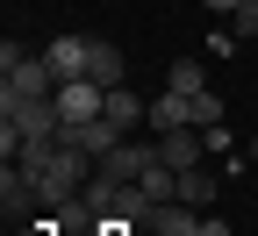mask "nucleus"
Segmentation results:
<instances>
[{
  "instance_id": "1",
  "label": "nucleus",
  "mask_w": 258,
  "mask_h": 236,
  "mask_svg": "<svg viewBox=\"0 0 258 236\" xmlns=\"http://www.w3.org/2000/svg\"><path fill=\"white\" fill-rule=\"evenodd\" d=\"M0 93H8V100H50V93H57L50 57H43V50H22V43L8 36V43H0Z\"/></svg>"
},
{
  "instance_id": "2",
  "label": "nucleus",
  "mask_w": 258,
  "mask_h": 236,
  "mask_svg": "<svg viewBox=\"0 0 258 236\" xmlns=\"http://www.w3.org/2000/svg\"><path fill=\"white\" fill-rule=\"evenodd\" d=\"M151 165H165V150H158V136H151V143H144V136H122V143H115V150L101 158V172L129 186V179H144Z\"/></svg>"
},
{
  "instance_id": "3",
  "label": "nucleus",
  "mask_w": 258,
  "mask_h": 236,
  "mask_svg": "<svg viewBox=\"0 0 258 236\" xmlns=\"http://www.w3.org/2000/svg\"><path fill=\"white\" fill-rule=\"evenodd\" d=\"M57 115H64V129H79V122H93V115H101L108 108V86H93V79H64L57 93Z\"/></svg>"
},
{
  "instance_id": "4",
  "label": "nucleus",
  "mask_w": 258,
  "mask_h": 236,
  "mask_svg": "<svg viewBox=\"0 0 258 236\" xmlns=\"http://www.w3.org/2000/svg\"><path fill=\"white\" fill-rule=\"evenodd\" d=\"M43 57H50L57 86H64V79H86V64H93V36H50Z\"/></svg>"
},
{
  "instance_id": "5",
  "label": "nucleus",
  "mask_w": 258,
  "mask_h": 236,
  "mask_svg": "<svg viewBox=\"0 0 258 236\" xmlns=\"http://www.w3.org/2000/svg\"><path fill=\"white\" fill-rule=\"evenodd\" d=\"M0 208H8V222H22V215L43 208V200H36V179H29L22 165H8V172H0Z\"/></svg>"
},
{
  "instance_id": "6",
  "label": "nucleus",
  "mask_w": 258,
  "mask_h": 236,
  "mask_svg": "<svg viewBox=\"0 0 258 236\" xmlns=\"http://www.w3.org/2000/svg\"><path fill=\"white\" fill-rule=\"evenodd\" d=\"M101 122H115L122 136H137V129H151V100H137L129 86H115V93H108V108H101Z\"/></svg>"
},
{
  "instance_id": "7",
  "label": "nucleus",
  "mask_w": 258,
  "mask_h": 236,
  "mask_svg": "<svg viewBox=\"0 0 258 236\" xmlns=\"http://www.w3.org/2000/svg\"><path fill=\"white\" fill-rule=\"evenodd\" d=\"M158 150H165L172 172H194V165L208 158V136H201V129H172V136H158Z\"/></svg>"
},
{
  "instance_id": "8",
  "label": "nucleus",
  "mask_w": 258,
  "mask_h": 236,
  "mask_svg": "<svg viewBox=\"0 0 258 236\" xmlns=\"http://www.w3.org/2000/svg\"><path fill=\"white\" fill-rule=\"evenodd\" d=\"M86 79H93V86H108V93L129 86V57H122L108 36H93V64H86Z\"/></svg>"
},
{
  "instance_id": "9",
  "label": "nucleus",
  "mask_w": 258,
  "mask_h": 236,
  "mask_svg": "<svg viewBox=\"0 0 258 236\" xmlns=\"http://www.w3.org/2000/svg\"><path fill=\"white\" fill-rule=\"evenodd\" d=\"M64 136H72V143H79V150H86L93 165H101V158H108V150L122 143V129H115V122H101V115H93V122H79V129H64Z\"/></svg>"
},
{
  "instance_id": "10",
  "label": "nucleus",
  "mask_w": 258,
  "mask_h": 236,
  "mask_svg": "<svg viewBox=\"0 0 258 236\" xmlns=\"http://www.w3.org/2000/svg\"><path fill=\"white\" fill-rule=\"evenodd\" d=\"M144 229H158V236H194L201 222H194V208H186V200H158V208L144 215Z\"/></svg>"
},
{
  "instance_id": "11",
  "label": "nucleus",
  "mask_w": 258,
  "mask_h": 236,
  "mask_svg": "<svg viewBox=\"0 0 258 236\" xmlns=\"http://www.w3.org/2000/svg\"><path fill=\"white\" fill-rule=\"evenodd\" d=\"M172 129H194L186 93H158V100H151V136H172Z\"/></svg>"
},
{
  "instance_id": "12",
  "label": "nucleus",
  "mask_w": 258,
  "mask_h": 236,
  "mask_svg": "<svg viewBox=\"0 0 258 236\" xmlns=\"http://www.w3.org/2000/svg\"><path fill=\"white\" fill-rule=\"evenodd\" d=\"M215 193H222V172H208V165H194V172H179V200H186V208H208Z\"/></svg>"
},
{
  "instance_id": "13",
  "label": "nucleus",
  "mask_w": 258,
  "mask_h": 236,
  "mask_svg": "<svg viewBox=\"0 0 258 236\" xmlns=\"http://www.w3.org/2000/svg\"><path fill=\"white\" fill-rule=\"evenodd\" d=\"M165 93H208V72H201V57H172V72H165Z\"/></svg>"
},
{
  "instance_id": "14",
  "label": "nucleus",
  "mask_w": 258,
  "mask_h": 236,
  "mask_svg": "<svg viewBox=\"0 0 258 236\" xmlns=\"http://www.w3.org/2000/svg\"><path fill=\"white\" fill-rule=\"evenodd\" d=\"M186 115H194V129H215V122H222V93H194Z\"/></svg>"
},
{
  "instance_id": "15",
  "label": "nucleus",
  "mask_w": 258,
  "mask_h": 236,
  "mask_svg": "<svg viewBox=\"0 0 258 236\" xmlns=\"http://www.w3.org/2000/svg\"><path fill=\"white\" fill-rule=\"evenodd\" d=\"M230 29H237V43H251V36H258V0H237V15H230Z\"/></svg>"
},
{
  "instance_id": "16",
  "label": "nucleus",
  "mask_w": 258,
  "mask_h": 236,
  "mask_svg": "<svg viewBox=\"0 0 258 236\" xmlns=\"http://www.w3.org/2000/svg\"><path fill=\"white\" fill-rule=\"evenodd\" d=\"M201 136H208V158H237V143H230V129H222V122L201 129Z\"/></svg>"
},
{
  "instance_id": "17",
  "label": "nucleus",
  "mask_w": 258,
  "mask_h": 236,
  "mask_svg": "<svg viewBox=\"0 0 258 236\" xmlns=\"http://www.w3.org/2000/svg\"><path fill=\"white\" fill-rule=\"evenodd\" d=\"M129 229H137V222H122V215H101V229H93V236H129Z\"/></svg>"
},
{
  "instance_id": "18",
  "label": "nucleus",
  "mask_w": 258,
  "mask_h": 236,
  "mask_svg": "<svg viewBox=\"0 0 258 236\" xmlns=\"http://www.w3.org/2000/svg\"><path fill=\"white\" fill-rule=\"evenodd\" d=\"M57 229H64V222H29L22 236H57Z\"/></svg>"
},
{
  "instance_id": "19",
  "label": "nucleus",
  "mask_w": 258,
  "mask_h": 236,
  "mask_svg": "<svg viewBox=\"0 0 258 236\" xmlns=\"http://www.w3.org/2000/svg\"><path fill=\"white\" fill-rule=\"evenodd\" d=\"M201 8H215V15H237V0H201Z\"/></svg>"
},
{
  "instance_id": "20",
  "label": "nucleus",
  "mask_w": 258,
  "mask_h": 236,
  "mask_svg": "<svg viewBox=\"0 0 258 236\" xmlns=\"http://www.w3.org/2000/svg\"><path fill=\"white\" fill-rule=\"evenodd\" d=\"M194 236H222V229H215V222H201V229H194Z\"/></svg>"
},
{
  "instance_id": "21",
  "label": "nucleus",
  "mask_w": 258,
  "mask_h": 236,
  "mask_svg": "<svg viewBox=\"0 0 258 236\" xmlns=\"http://www.w3.org/2000/svg\"><path fill=\"white\" fill-rule=\"evenodd\" d=\"M244 158H251V165H258V136H251V150H244Z\"/></svg>"
}]
</instances>
